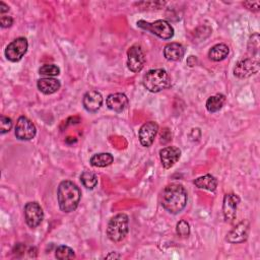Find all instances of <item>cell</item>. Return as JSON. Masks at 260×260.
I'll return each mask as SVG.
<instances>
[{
    "mask_svg": "<svg viewBox=\"0 0 260 260\" xmlns=\"http://www.w3.org/2000/svg\"><path fill=\"white\" fill-rule=\"evenodd\" d=\"M188 200V194L185 187L178 183L167 185L160 193V204L170 213L177 214L181 212Z\"/></svg>",
    "mask_w": 260,
    "mask_h": 260,
    "instance_id": "1",
    "label": "cell"
},
{
    "mask_svg": "<svg viewBox=\"0 0 260 260\" xmlns=\"http://www.w3.org/2000/svg\"><path fill=\"white\" fill-rule=\"evenodd\" d=\"M81 192L80 189L71 181H62L57 190V200L59 207L64 212L74 211L80 201Z\"/></svg>",
    "mask_w": 260,
    "mask_h": 260,
    "instance_id": "2",
    "label": "cell"
},
{
    "mask_svg": "<svg viewBox=\"0 0 260 260\" xmlns=\"http://www.w3.org/2000/svg\"><path fill=\"white\" fill-rule=\"evenodd\" d=\"M143 86L150 92H159L170 85V76L165 69H151L142 78Z\"/></svg>",
    "mask_w": 260,
    "mask_h": 260,
    "instance_id": "3",
    "label": "cell"
},
{
    "mask_svg": "<svg viewBox=\"0 0 260 260\" xmlns=\"http://www.w3.org/2000/svg\"><path fill=\"white\" fill-rule=\"evenodd\" d=\"M129 231V218L125 213L113 216L107 226V236L110 241L119 243L125 239Z\"/></svg>",
    "mask_w": 260,
    "mask_h": 260,
    "instance_id": "4",
    "label": "cell"
},
{
    "mask_svg": "<svg viewBox=\"0 0 260 260\" xmlns=\"http://www.w3.org/2000/svg\"><path fill=\"white\" fill-rule=\"evenodd\" d=\"M137 26L150 31L151 34L162 40H170L174 37V27L165 19H158L153 22L138 20Z\"/></svg>",
    "mask_w": 260,
    "mask_h": 260,
    "instance_id": "5",
    "label": "cell"
},
{
    "mask_svg": "<svg viewBox=\"0 0 260 260\" xmlns=\"http://www.w3.org/2000/svg\"><path fill=\"white\" fill-rule=\"evenodd\" d=\"M28 48L27 40L23 37L16 38L9 43L5 49V57L11 62H18L24 56Z\"/></svg>",
    "mask_w": 260,
    "mask_h": 260,
    "instance_id": "6",
    "label": "cell"
},
{
    "mask_svg": "<svg viewBox=\"0 0 260 260\" xmlns=\"http://www.w3.org/2000/svg\"><path fill=\"white\" fill-rule=\"evenodd\" d=\"M259 70V60L258 57H247L240 60L235 68H234V75L238 78H247L251 75L257 73Z\"/></svg>",
    "mask_w": 260,
    "mask_h": 260,
    "instance_id": "7",
    "label": "cell"
},
{
    "mask_svg": "<svg viewBox=\"0 0 260 260\" xmlns=\"http://www.w3.org/2000/svg\"><path fill=\"white\" fill-rule=\"evenodd\" d=\"M145 64V56L140 45H132L127 51V67L130 71L136 73L142 70Z\"/></svg>",
    "mask_w": 260,
    "mask_h": 260,
    "instance_id": "8",
    "label": "cell"
},
{
    "mask_svg": "<svg viewBox=\"0 0 260 260\" xmlns=\"http://www.w3.org/2000/svg\"><path fill=\"white\" fill-rule=\"evenodd\" d=\"M24 217L25 222L29 228H37L44 219V211L42 206L37 201L27 202L24 206Z\"/></svg>",
    "mask_w": 260,
    "mask_h": 260,
    "instance_id": "9",
    "label": "cell"
},
{
    "mask_svg": "<svg viewBox=\"0 0 260 260\" xmlns=\"http://www.w3.org/2000/svg\"><path fill=\"white\" fill-rule=\"evenodd\" d=\"M14 134L19 140H31L37 134V129L35 124L28 118L20 116L17 119Z\"/></svg>",
    "mask_w": 260,
    "mask_h": 260,
    "instance_id": "10",
    "label": "cell"
},
{
    "mask_svg": "<svg viewBox=\"0 0 260 260\" xmlns=\"http://www.w3.org/2000/svg\"><path fill=\"white\" fill-rule=\"evenodd\" d=\"M158 131V125L153 121L145 122L141 125L139 132H138V138L140 141V144L144 147L150 146Z\"/></svg>",
    "mask_w": 260,
    "mask_h": 260,
    "instance_id": "11",
    "label": "cell"
},
{
    "mask_svg": "<svg viewBox=\"0 0 260 260\" xmlns=\"http://www.w3.org/2000/svg\"><path fill=\"white\" fill-rule=\"evenodd\" d=\"M240 203V197L237 194L229 193L223 197L222 213L225 221L233 222L237 216V207Z\"/></svg>",
    "mask_w": 260,
    "mask_h": 260,
    "instance_id": "12",
    "label": "cell"
},
{
    "mask_svg": "<svg viewBox=\"0 0 260 260\" xmlns=\"http://www.w3.org/2000/svg\"><path fill=\"white\" fill-rule=\"evenodd\" d=\"M249 226H250V224L247 220H243V221L239 222L234 229H232L228 233L225 240L231 244L243 243L248 238Z\"/></svg>",
    "mask_w": 260,
    "mask_h": 260,
    "instance_id": "13",
    "label": "cell"
},
{
    "mask_svg": "<svg viewBox=\"0 0 260 260\" xmlns=\"http://www.w3.org/2000/svg\"><path fill=\"white\" fill-rule=\"evenodd\" d=\"M181 150L176 146H167L159 150V158L165 169H171L180 158Z\"/></svg>",
    "mask_w": 260,
    "mask_h": 260,
    "instance_id": "14",
    "label": "cell"
},
{
    "mask_svg": "<svg viewBox=\"0 0 260 260\" xmlns=\"http://www.w3.org/2000/svg\"><path fill=\"white\" fill-rule=\"evenodd\" d=\"M84 109L89 113H95L103 105V95L98 90L87 91L82 99Z\"/></svg>",
    "mask_w": 260,
    "mask_h": 260,
    "instance_id": "15",
    "label": "cell"
},
{
    "mask_svg": "<svg viewBox=\"0 0 260 260\" xmlns=\"http://www.w3.org/2000/svg\"><path fill=\"white\" fill-rule=\"evenodd\" d=\"M106 105L110 110L117 113H121L128 106V98L125 93L122 92L111 93L108 95L106 100Z\"/></svg>",
    "mask_w": 260,
    "mask_h": 260,
    "instance_id": "16",
    "label": "cell"
},
{
    "mask_svg": "<svg viewBox=\"0 0 260 260\" xmlns=\"http://www.w3.org/2000/svg\"><path fill=\"white\" fill-rule=\"evenodd\" d=\"M185 55V48L179 43H170L164 48V56L169 61H180Z\"/></svg>",
    "mask_w": 260,
    "mask_h": 260,
    "instance_id": "17",
    "label": "cell"
},
{
    "mask_svg": "<svg viewBox=\"0 0 260 260\" xmlns=\"http://www.w3.org/2000/svg\"><path fill=\"white\" fill-rule=\"evenodd\" d=\"M37 86L39 90L45 94H52L59 90L61 83L58 79L52 77H45L41 78L37 82Z\"/></svg>",
    "mask_w": 260,
    "mask_h": 260,
    "instance_id": "18",
    "label": "cell"
},
{
    "mask_svg": "<svg viewBox=\"0 0 260 260\" xmlns=\"http://www.w3.org/2000/svg\"><path fill=\"white\" fill-rule=\"evenodd\" d=\"M194 185L199 188V189H204V190H208V191H215L216 187H217V180L215 179V177H213L210 174L201 176L197 179H195L193 181Z\"/></svg>",
    "mask_w": 260,
    "mask_h": 260,
    "instance_id": "19",
    "label": "cell"
},
{
    "mask_svg": "<svg viewBox=\"0 0 260 260\" xmlns=\"http://www.w3.org/2000/svg\"><path fill=\"white\" fill-rule=\"evenodd\" d=\"M230 53V49L225 44H216L210 48L208 52V57L211 61L219 62L224 60Z\"/></svg>",
    "mask_w": 260,
    "mask_h": 260,
    "instance_id": "20",
    "label": "cell"
},
{
    "mask_svg": "<svg viewBox=\"0 0 260 260\" xmlns=\"http://www.w3.org/2000/svg\"><path fill=\"white\" fill-rule=\"evenodd\" d=\"M114 161V156L109 153V152H100V153H95L93 154L90 159L89 162L92 167L95 168H105L110 166L112 162Z\"/></svg>",
    "mask_w": 260,
    "mask_h": 260,
    "instance_id": "21",
    "label": "cell"
},
{
    "mask_svg": "<svg viewBox=\"0 0 260 260\" xmlns=\"http://www.w3.org/2000/svg\"><path fill=\"white\" fill-rule=\"evenodd\" d=\"M224 103H225V96L221 93H217L215 95L209 96L206 101L205 106H206V109L208 112L215 113L222 108Z\"/></svg>",
    "mask_w": 260,
    "mask_h": 260,
    "instance_id": "22",
    "label": "cell"
},
{
    "mask_svg": "<svg viewBox=\"0 0 260 260\" xmlns=\"http://www.w3.org/2000/svg\"><path fill=\"white\" fill-rule=\"evenodd\" d=\"M80 182L86 189L92 190L98 185V177L93 172L83 171L80 175Z\"/></svg>",
    "mask_w": 260,
    "mask_h": 260,
    "instance_id": "23",
    "label": "cell"
},
{
    "mask_svg": "<svg viewBox=\"0 0 260 260\" xmlns=\"http://www.w3.org/2000/svg\"><path fill=\"white\" fill-rule=\"evenodd\" d=\"M55 257L60 260H65V259H73L75 258V253L73 249H71L68 246L61 245L58 246L55 250Z\"/></svg>",
    "mask_w": 260,
    "mask_h": 260,
    "instance_id": "24",
    "label": "cell"
},
{
    "mask_svg": "<svg viewBox=\"0 0 260 260\" xmlns=\"http://www.w3.org/2000/svg\"><path fill=\"white\" fill-rule=\"evenodd\" d=\"M39 73L47 77L57 76L60 74V68L55 64H45L39 69Z\"/></svg>",
    "mask_w": 260,
    "mask_h": 260,
    "instance_id": "25",
    "label": "cell"
},
{
    "mask_svg": "<svg viewBox=\"0 0 260 260\" xmlns=\"http://www.w3.org/2000/svg\"><path fill=\"white\" fill-rule=\"evenodd\" d=\"M176 232H177V235L182 237V238L188 237L190 235V225H189V223L185 219L180 220L176 225Z\"/></svg>",
    "mask_w": 260,
    "mask_h": 260,
    "instance_id": "26",
    "label": "cell"
},
{
    "mask_svg": "<svg viewBox=\"0 0 260 260\" xmlns=\"http://www.w3.org/2000/svg\"><path fill=\"white\" fill-rule=\"evenodd\" d=\"M12 127V120L3 115L0 116V133L4 134L10 131Z\"/></svg>",
    "mask_w": 260,
    "mask_h": 260,
    "instance_id": "27",
    "label": "cell"
},
{
    "mask_svg": "<svg viewBox=\"0 0 260 260\" xmlns=\"http://www.w3.org/2000/svg\"><path fill=\"white\" fill-rule=\"evenodd\" d=\"M13 23V18L9 15H2L0 18V25L1 27L5 28V27H9L11 26Z\"/></svg>",
    "mask_w": 260,
    "mask_h": 260,
    "instance_id": "28",
    "label": "cell"
},
{
    "mask_svg": "<svg viewBox=\"0 0 260 260\" xmlns=\"http://www.w3.org/2000/svg\"><path fill=\"white\" fill-rule=\"evenodd\" d=\"M244 5L247 6V8H249L250 10H254V11H258L259 8H260V2L259 1L244 2Z\"/></svg>",
    "mask_w": 260,
    "mask_h": 260,
    "instance_id": "29",
    "label": "cell"
},
{
    "mask_svg": "<svg viewBox=\"0 0 260 260\" xmlns=\"http://www.w3.org/2000/svg\"><path fill=\"white\" fill-rule=\"evenodd\" d=\"M8 10H9L8 5H6L3 1H1V2H0V13L3 14V13H5V12H7Z\"/></svg>",
    "mask_w": 260,
    "mask_h": 260,
    "instance_id": "30",
    "label": "cell"
},
{
    "mask_svg": "<svg viewBox=\"0 0 260 260\" xmlns=\"http://www.w3.org/2000/svg\"><path fill=\"white\" fill-rule=\"evenodd\" d=\"M120 257L121 256L119 254H116V253H111L108 256H106V258H120Z\"/></svg>",
    "mask_w": 260,
    "mask_h": 260,
    "instance_id": "31",
    "label": "cell"
}]
</instances>
